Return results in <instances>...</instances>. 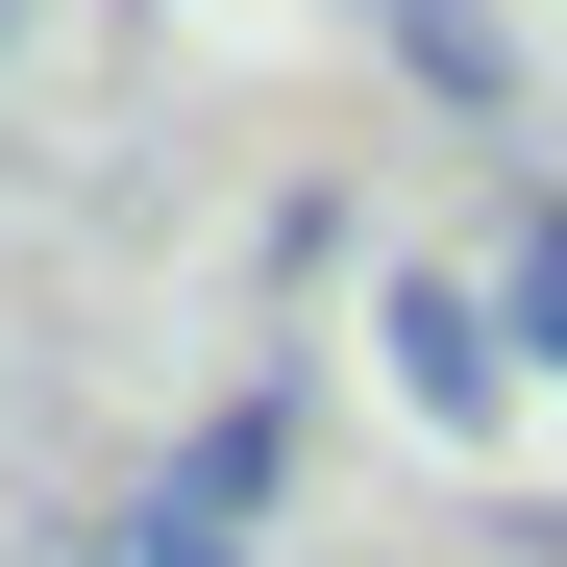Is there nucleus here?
<instances>
[{
	"instance_id": "2",
	"label": "nucleus",
	"mask_w": 567,
	"mask_h": 567,
	"mask_svg": "<svg viewBox=\"0 0 567 567\" xmlns=\"http://www.w3.org/2000/svg\"><path fill=\"white\" fill-rule=\"evenodd\" d=\"M370 25H395V74L444 124H518V25H494V0H370Z\"/></svg>"
},
{
	"instance_id": "1",
	"label": "nucleus",
	"mask_w": 567,
	"mask_h": 567,
	"mask_svg": "<svg viewBox=\"0 0 567 567\" xmlns=\"http://www.w3.org/2000/svg\"><path fill=\"white\" fill-rule=\"evenodd\" d=\"M370 346H395V395H420L444 444H494V370H518V346H494V297H468V271H395V297H370Z\"/></svg>"
},
{
	"instance_id": "3",
	"label": "nucleus",
	"mask_w": 567,
	"mask_h": 567,
	"mask_svg": "<svg viewBox=\"0 0 567 567\" xmlns=\"http://www.w3.org/2000/svg\"><path fill=\"white\" fill-rule=\"evenodd\" d=\"M468 297H494V346H518V370H567V198H543V173L494 198V271H468Z\"/></svg>"
}]
</instances>
